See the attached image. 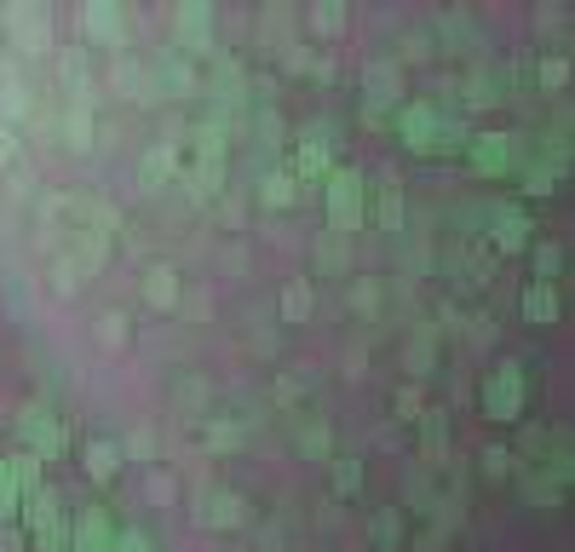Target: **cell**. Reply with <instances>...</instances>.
I'll use <instances>...</instances> for the list:
<instances>
[{
    "instance_id": "6da1fadb",
    "label": "cell",
    "mask_w": 575,
    "mask_h": 552,
    "mask_svg": "<svg viewBox=\"0 0 575 552\" xmlns=\"http://www.w3.org/2000/svg\"><path fill=\"white\" fill-rule=\"evenodd\" d=\"M322 201H328V231L334 236H352L363 231V219H368V179L363 168H334L322 179Z\"/></svg>"
},
{
    "instance_id": "7a4b0ae2",
    "label": "cell",
    "mask_w": 575,
    "mask_h": 552,
    "mask_svg": "<svg viewBox=\"0 0 575 552\" xmlns=\"http://www.w3.org/2000/svg\"><path fill=\"white\" fill-rule=\"evenodd\" d=\"M17 438H24V449H29L40 466H47V461H58L70 449V426L58 420L52 403L29 397V403H17Z\"/></svg>"
},
{
    "instance_id": "3957f363",
    "label": "cell",
    "mask_w": 575,
    "mask_h": 552,
    "mask_svg": "<svg viewBox=\"0 0 575 552\" xmlns=\"http://www.w3.org/2000/svg\"><path fill=\"white\" fill-rule=\"evenodd\" d=\"M484 415L496 420V426L524 420V363L518 357H501L484 375Z\"/></svg>"
},
{
    "instance_id": "277c9868",
    "label": "cell",
    "mask_w": 575,
    "mask_h": 552,
    "mask_svg": "<svg viewBox=\"0 0 575 552\" xmlns=\"http://www.w3.org/2000/svg\"><path fill=\"white\" fill-rule=\"evenodd\" d=\"M173 52H191V58L219 52V24H213L208 0H184V7H173Z\"/></svg>"
},
{
    "instance_id": "5b68a950",
    "label": "cell",
    "mask_w": 575,
    "mask_h": 552,
    "mask_svg": "<svg viewBox=\"0 0 575 552\" xmlns=\"http://www.w3.org/2000/svg\"><path fill=\"white\" fill-rule=\"evenodd\" d=\"M0 24H7V40L24 58H47L52 52V12L47 7H0Z\"/></svg>"
},
{
    "instance_id": "8992f818",
    "label": "cell",
    "mask_w": 575,
    "mask_h": 552,
    "mask_svg": "<svg viewBox=\"0 0 575 552\" xmlns=\"http://www.w3.org/2000/svg\"><path fill=\"white\" fill-rule=\"evenodd\" d=\"M363 93H368V105H363V121L368 127H380L386 121V105H403V64L397 58H368L363 64Z\"/></svg>"
},
{
    "instance_id": "52a82bcc",
    "label": "cell",
    "mask_w": 575,
    "mask_h": 552,
    "mask_svg": "<svg viewBox=\"0 0 575 552\" xmlns=\"http://www.w3.org/2000/svg\"><path fill=\"white\" fill-rule=\"evenodd\" d=\"M438 127H443V110L431 105V98H408V105H397V138H403V150L438 156Z\"/></svg>"
},
{
    "instance_id": "ba28073f",
    "label": "cell",
    "mask_w": 575,
    "mask_h": 552,
    "mask_svg": "<svg viewBox=\"0 0 575 552\" xmlns=\"http://www.w3.org/2000/svg\"><path fill=\"white\" fill-rule=\"evenodd\" d=\"M191 506H196V524L201 529H242V524H248V501H242L236 489L196 483L191 489Z\"/></svg>"
},
{
    "instance_id": "9c48e42d",
    "label": "cell",
    "mask_w": 575,
    "mask_h": 552,
    "mask_svg": "<svg viewBox=\"0 0 575 552\" xmlns=\"http://www.w3.org/2000/svg\"><path fill=\"white\" fill-rule=\"evenodd\" d=\"M466 161H472V173L478 179H506L512 173V161H518V138L512 133H472L466 138Z\"/></svg>"
},
{
    "instance_id": "30bf717a",
    "label": "cell",
    "mask_w": 575,
    "mask_h": 552,
    "mask_svg": "<svg viewBox=\"0 0 575 552\" xmlns=\"http://www.w3.org/2000/svg\"><path fill=\"white\" fill-rule=\"evenodd\" d=\"M81 35H87L93 47L115 52V47H127L133 17H127V7H115V0H93V7H81Z\"/></svg>"
},
{
    "instance_id": "8fae6325",
    "label": "cell",
    "mask_w": 575,
    "mask_h": 552,
    "mask_svg": "<svg viewBox=\"0 0 575 552\" xmlns=\"http://www.w3.org/2000/svg\"><path fill=\"white\" fill-rule=\"evenodd\" d=\"M489 242H496V254H524L529 242H536V219H529L518 201H496V208H489Z\"/></svg>"
},
{
    "instance_id": "7c38bea8",
    "label": "cell",
    "mask_w": 575,
    "mask_h": 552,
    "mask_svg": "<svg viewBox=\"0 0 575 552\" xmlns=\"http://www.w3.org/2000/svg\"><path fill=\"white\" fill-rule=\"evenodd\" d=\"M115 518H110V506H81L75 524H70V552H110L115 547Z\"/></svg>"
},
{
    "instance_id": "4fadbf2b",
    "label": "cell",
    "mask_w": 575,
    "mask_h": 552,
    "mask_svg": "<svg viewBox=\"0 0 575 552\" xmlns=\"http://www.w3.org/2000/svg\"><path fill=\"white\" fill-rule=\"evenodd\" d=\"M179 168H184V161H179V145H173V138H161V145H150V150L138 156V191L161 196V191H168V184L179 179Z\"/></svg>"
},
{
    "instance_id": "5bb4252c",
    "label": "cell",
    "mask_w": 575,
    "mask_h": 552,
    "mask_svg": "<svg viewBox=\"0 0 575 552\" xmlns=\"http://www.w3.org/2000/svg\"><path fill=\"white\" fill-rule=\"evenodd\" d=\"M288 173H294V179H328V173H334V145H328V127L294 138V168H288Z\"/></svg>"
},
{
    "instance_id": "9a60e30c",
    "label": "cell",
    "mask_w": 575,
    "mask_h": 552,
    "mask_svg": "<svg viewBox=\"0 0 575 552\" xmlns=\"http://www.w3.org/2000/svg\"><path fill=\"white\" fill-rule=\"evenodd\" d=\"M64 236H70V248H64V254H70L87 277H98V271L110 265V242H115V236H105L98 224H75V231H64Z\"/></svg>"
},
{
    "instance_id": "2e32d148",
    "label": "cell",
    "mask_w": 575,
    "mask_h": 552,
    "mask_svg": "<svg viewBox=\"0 0 575 552\" xmlns=\"http://www.w3.org/2000/svg\"><path fill=\"white\" fill-rule=\"evenodd\" d=\"M242 443H248V432H242L236 415H224V408L201 415V449H208V455H236Z\"/></svg>"
},
{
    "instance_id": "e0dca14e",
    "label": "cell",
    "mask_w": 575,
    "mask_h": 552,
    "mask_svg": "<svg viewBox=\"0 0 575 552\" xmlns=\"http://www.w3.org/2000/svg\"><path fill=\"white\" fill-rule=\"evenodd\" d=\"M184 299V282H179V271L173 265H144V305H150V311H173V305Z\"/></svg>"
},
{
    "instance_id": "ac0fdd59",
    "label": "cell",
    "mask_w": 575,
    "mask_h": 552,
    "mask_svg": "<svg viewBox=\"0 0 575 552\" xmlns=\"http://www.w3.org/2000/svg\"><path fill=\"white\" fill-rule=\"evenodd\" d=\"M81 466H87V478H93V483H115L127 461H121V443H110V438H87V443H81Z\"/></svg>"
},
{
    "instance_id": "d6986e66",
    "label": "cell",
    "mask_w": 575,
    "mask_h": 552,
    "mask_svg": "<svg viewBox=\"0 0 575 552\" xmlns=\"http://www.w3.org/2000/svg\"><path fill=\"white\" fill-rule=\"evenodd\" d=\"M17 518H24V529L35 536V529H47V524H58V518H64V495H58L52 483H40L35 495H24V501H17Z\"/></svg>"
},
{
    "instance_id": "ffe728a7",
    "label": "cell",
    "mask_w": 575,
    "mask_h": 552,
    "mask_svg": "<svg viewBox=\"0 0 575 552\" xmlns=\"http://www.w3.org/2000/svg\"><path fill=\"white\" fill-rule=\"evenodd\" d=\"M294 449L305 461H334V432L317 415H294Z\"/></svg>"
},
{
    "instance_id": "44dd1931",
    "label": "cell",
    "mask_w": 575,
    "mask_h": 552,
    "mask_svg": "<svg viewBox=\"0 0 575 552\" xmlns=\"http://www.w3.org/2000/svg\"><path fill=\"white\" fill-rule=\"evenodd\" d=\"M512 483H518V495H524L529 506H564V495H570V489L552 483L541 466H518V473H512Z\"/></svg>"
},
{
    "instance_id": "7402d4cb",
    "label": "cell",
    "mask_w": 575,
    "mask_h": 552,
    "mask_svg": "<svg viewBox=\"0 0 575 552\" xmlns=\"http://www.w3.org/2000/svg\"><path fill=\"white\" fill-rule=\"evenodd\" d=\"M368 541H375L380 552H403V541H408L403 506H380V513H368Z\"/></svg>"
},
{
    "instance_id": "603a6c76",
    "label": "cell",
    "mask_w": 575,
    "mask_h": 552,
    "mask_svg": "<svg viewBox=\"0 0 575 552\" xmlns=\"http://www.w3.org/2000/svg\"><path fill=\"white\" fill-rule=\"evenodd\" d=\"M58 70H64V87H70V105H93V70H87V52L70 47V52H58Z\"/></svg>"
},
{
    "instance_id": "cb8c5ba5",
    "label": "cell",
    "mask_w": 575,
    "mask_h": 552,
    "mask_svg": "<svg viewBox=\"0 0 575 552\" xmlns=\"http://www.w3.org/2000/svg\"><path fill=\"white\" fill-rule=\"evenodd\" d=\"M512 168H518V184H524V196H552L564 184V173L552 168V161H541V156H518L512 161Z\"/></svg>"
},
{
    "instance_id": "d4e9b609",
    "label": "cell",
    "mask_w": 575,
    "mask_h": 552,
    "mask_svg": "<svg viewBox=\"0 0 575 552\" xmlns=\"http://www.w3.org/2000/svg\"><path fill=\"white\" fill-rule=\"evenodd\" d=\"M518 305H524V317L536 322V329H547V322H559V311H564V305H559V289H552V282H529Z\"/></svg>"
},
{
    "instance_id": "484cf974",
    "label": "cell",
    "mask_w": 575,
    "mask_h": 552,
    "mask_svg": "<svg viewBox=\"0 0 575 552\" xmlns=\"http://www.w3.org/2000/svg\"><path fill=\"white\" fill-rule=\"evenodd\" d=\"M29 110H35L29 87L7 70V75H0V121H7V127H17V121H29Z\"/></svg>"
},
{
    "instance_id": "4316f807",
    "label": "cell",
    "mask_w": 575,
    "mask_h": 552,
    "mask_svg": "<svg viewBox=\"0 0 575 552\" xmlns=\"http://www.w3.org/2000/svg\"><path fill=\"white\" fill-rule=\"evenodd\" d=\"M529 259H536V282H552V289H559V282L570 277V248L564 242H536Z\"/></svg>"
},
{
    "instance_id": "83f0119b",
    "label": "cell",
    "mask_w": 575,
    "mask_h": 552,
    "mask_svg": "<svg viewBox=\"0 0 575 552\" xmlns=\"http://www.w3.org/2000/svg\"><path fill=\"white\" fill-rule=\"evenodd\" d=\"M156 75H161V81H168V87H173L179 98H196V93H201V81H196V70H191V64H184V58H179L173 47H168V52H156Z\"/></svg>"
},
{
    "instance_id": "f1b7e54d",
    "label": "cell",
    "mask_w": 575,
    "mask_h": 552,
    "mask_svg": "<svg viewBox=\"0 0 575 552\" xmlns=\"http://www.w3.org/2000/svg\"><path fill=\"white\" fill-rule=\"evenodd\" d=\"M259 201H265V208H294V201H299V179L288 168L259 173Z\"/></svg>"
},
{
    "instance_id": "f546056e",
    "label": "cell",
    "mask_w": 575,
    "mask_h": 552,
    "mask_svg": "<svg viewBox=\"0 0 575 552\" xmlns=\"http://www.w3.org/2000/svg\"><path fill=\"white\" fill-rule=\"evenodd\" d=\"M328 489H334L340 501H357L363 495V461L357 455H334L328 461Z\"/></svg>"
},
{
    "instance_id": "4dcf8cb0",
    "label": "cell",
    "mask_w": 575,
    "mask_h": 552,
    "mask_svg": "<svg viewBox=\"0 0 575 552\" xmlns=\"http://www.w3.org/2000/svg\"><path fill=\"white\" fill-rule=\"evenodd\" d=\"M461 93H466V110H496L501 105V81L489 75V70H472L461 81Z\"/></svg>"
},
{
    "instance_id": "1f68e13d",
    "label": "cell",
    "mask_w": 575,
    "mask_h": 552,
    "mask_svg": "<svg viewBox=\"0 0 575 552\" xmlns=\"http://www.w3.org/2000/svg\"><path fill=\"white\" fill-rule=\"evenodd\" d=\"M191 138H196V161H201V168H224V127H219V121H196Z\"/></svg>"
},
{
    "instance_id": "d6a6232c",
    "label": "cell",
    "mask_w": 575,
    "mask_h": 552,
    "mask_svg": "<svg viewBox=\"0 0 575 552\" xmlns=\"http://www.w3.org/2000/svg\"><path fill=\"white\" fill-rule=\"evenodd\" d=\"M352 271V254H345V236H317V277H345Z\"/></svg>"
},
{
    "instance_id": "836d02e7",
    "label": "cell",
    "mask_w": 575,
    "mask_h": 552,
    "mask_svg": "<svg viewBox=\"0 0 575 552\" xmlns=\"http://www.w3.org/2000/svg\"><path fill=\"white\" fill-rule=\"evenodd\" d=\"M93 340L105 345V352H121V345L133 340V322H127V311H98V322H93Z\"/></svg>"
},
{
    "instance_id": "e575fe53",
    "label": "cell",
    "mask_w": 575,
    "mask_h": 552,
    "mask_svg": "<svg viewBox=\"0 0 575 552\" xmlns=\"http://www.w3.org/2000/svg\"><path fill=\"white\" fill-rule=\"evenodd\" d=\"M121 461H138V466H156L161 461V438L150 426H133L127 438H121Z\"/></svg>"
},
{
    "instance_id": "d590c367",
    "label": "cell",
    "mask_w": 575,
    "mask_h": 552,
    "mask_svg": "<svg viewBox=\"0 0 575 552\" xmlns=\"http://www.w3.org/2000/svg\"><path fill=\"white\" fill-rule=\"evenodd\" d=\"M317 311V289L311 282H288L282 289V322H311Z\"/></svg>"
},
{
    "instance_id": "8d00e7d4",
    "label": "cell",
    "mask_w": 575,
    "mask_h": 552,
    "mask_svg": "<svg viewBox=\"0 0 575 552\" xmlns=\"http://www.w3.org/2000/svg\"><path fill=\"white\" fill-rule=\"evenodd\" d=\"M541 473L552 478V483H564L570 489V478H575V461H570V432H552L547 438V466Z\"/></svg>"
},
{
    "instance_id": "74e56055",
    "label": "cell",
    "mask_w": 575,
    "mask_h": 552,
    "mask_svg": "<svg viewBox=\"0 0 575 552\" xmlns=\"http://www.w3.org/2000/svg\"><path fill=\"white\" fill-rule=\"evenodd\" d=\"M7 473L17 483V495H35L40 483H47V473H40V461L29 455V449H17V455H7Z\"/></svg>"
},
{
    "instance_id": "f35d334b",
    "label": "cell",
    "mask_w": 575,
    "mask_h": 552,
    "mask_svg": "<svg viewBox=\"0 0 575 552\" xmlns=\"http://www.w3.org/2000/svg\"><path fill=\"white\" fill-rule=\"evenodd\" d=\"M47 282H52V294L58 299H70L81 282H87V271H81V265L70 259V254H52V265H47Z\"/></svg>"
},
{
    "instance_id": "ab89813d",
    "label": "cell",
    "mask_w": 575,
    "mask_h": 552,
    "mask_svg": "<svg viewBox=\"0 0 575 552\" xmlns=\"http://www.w3.org/2000/svg\"><path fill=\"white\" fill-rule=\"evenodd\" d=\"M64 145L70 150L93 145V105H64Z\"/></svg>"
},
{
    "instance_id": "60d3db41",
    "label": "cell",
    "mask_w": 575,
    "mask_h": 552,
    "mask_svg": "<svg viewBox=\"0 0 575 552\" xmlns=\"http://www.w3.org/2000/svg\"><path fill=\"white\" fill-rule=\"evenodd\" d=\"M478 466H484V478H489V483H506L512 473H518V455H512L506 443H489L484 455H478Z\"/></svg>"
},
{
    "instance_id": "b9f144b4",
    "label": "cell",
    "mask_w": 575,
    "mask_h": 552,
    "mask_svg": "<svg viewBox=\"0 0 575 552\" xmlns=\"http://www.w3.org/2000/svg\"><path fill=\"white\" fill-rule=\"evenodd\" d=\"M547 161H552L559 173H570V115H559V121L547 127Z\"/></svg>"
},
{
    "instance_id": "7bdbcfd3",
    "label": "cell",
    "mask_w": 575,
    "mask_h": 552,
    "mask_svg": "<svg viewBox=\"0 0 575 552\" xmlns=\"http://www.w3.org/2000/svg\"><path fill=\"white\" fill-rule=\"evenodd\" d=\"M466 138H472V127L461 115H443V127H438V156H466Z\"/></svg>"
},
{
    "instance_id": "ee69618b",
    "label": "cell",
    "mask_w": 575,
    "mask_h": 552,
    "mask_svg": "<svg viewBox=\"0 0 575 552\" xmlns=\"http://www.w3.org/2000/svg\"><path fill=\"white\" fill-rule=\"evenodd\" d=\"M345 24H352V12H345L340 0H322V7H311V29H317V35H340Z\"/></svg>"
},
{
    "instance_id": "f6af8a7d",
    "label": "cell",
    "mask_w": 575,
    "mask_h": 552,
    "mask_svg": "<svg viewBox=\"0 0 575 552\" xmlns=\"http://www.w3.org/2000/svg\"><path fill=\"white\" fill-rule=\"evenodd\" d=\"M29 547H35V552H70V518H58V524H47V529H35Z\"/></svg>"
},
{
    "instance_id": "bcb514c9",
    "label": "cell",
    "mask_w": 575,
    "mask_h": 552,
    "mask_svg": "<svg viewBox=\"0 0 575 552\" xmlns=\"http://www.w3.org/2000/svg\"><path fill=\"white\" fill-rule=\"evenodd\" d=\"M403 219H408V201H403V191L386 184V191H380V224H386V231H403Z\"/></svg>"
},
{
    "instance_id": "7dc6e473",
    "label": "cell",
    "mask_w": 575,
    "mask_h": 552,
    "mask_svg": "<svg viewBox=\"0 0 575 552\" xmlns=\"http://www.w3.org/2000/svg\"><path fill=\"white\" fill-rule=\"evenodd\" d=\"M110 552H156V541L144 536L138 524H121V529H115V547H110Z\"/></svg>"
},
{
    "instance_id": "c3c4849f",
    "label": "cell",
    "mask_w": 575,
    "mask_h": 552,
    "mask_svg": "<svg viewBox=\"0 0 575 552\" xmlns=\"http://www.w3.org/2000/svg\"><path fill=\"white\" fill-rule=\"evenodd\" d=\"M17 501H24V495H17V483H12V473H7V461H0V524H12V518H17Z\"/></svg>"
},
{
    "instance_id": "681fc988",
    "label": "cell",
    "mask_w": 575,
    "mask_h": 552,
    "mask_svg": "<svg viewBox=\"0 0 575 552\" xmlns=\"http://www.w3.org/2000/svg\"><path fill=\"white\" fill-rule=\"evenodd\" d=\"M144 489H150V501H156V506H173V495H179V483L161 473V466H150V483H144Z\"/></svg>"
},
{
    "instance_id": "f907efd6",
    "label": "cell",
    "mask_w": 575,
    "mask_h": 552,
    "mask_svg": "<svg viewBox=\"0 0 575 552\" xmlns=\"http://www.w3.org/2000/svg\"><path fill=\"white\" fill-rule=\"evenodd\" d=\"M352 305H363V311H380V282H375V277H357V282H352Z\"/></svg>"
},
{
    "instance_id": "816d5d0a",
    "label": "cell",
    "mask_w": 575,
    "mask_h": 552,
    "mask_svg": "<svg viewBox=\"0 0 575 552\" xmlns=\"http://www.w3.org/2000/svg\"><path fill=\"white\" fill-rule=\"evenodd\" d=\"M536 81H547V87H564V81H570V58L559 52V58H547V64H536Z\"/></svg>"
},
{
    "instance_id": "f5cc1de1",
    "label": "cell",
    "mask_w": 575,
    "mask_h": 552,
    "mask_svg": "<svg viewBox=\"0 0 575 552\" xmlns=\"http://www.w3.org/2000/svg\"><path fill=\"white\" fill-rule=\"evenodd\" d=\"M17 127H7V121H0V168H17Z\"/></svg>"
},
{
    "instance_id": "db71d44e",
    "label": "cell",
    "mask_w": 575,
    "mask_h": 552,
    "mask_svg": "<svg viewBox=\"0 0 575 552\" xmlns=\"http://www.w3.org/2000/svg\"><path fill=\"white\" fill-rule=\"evenodd\" d=\"M282 64L294 70V75H305V70H311V52H305L299 40H288V47H282Z\"/></svg>"
},
{
    "instance_id": "11a10c76",
    "label": "cell",
    "mask_w": 575,
    "mask_h": 552,
    "mask_svg": "<svg viewBox=\"0 0 575 552\" xmlns=\"http://www.w3.org/2000/svg\"><path fill=\"white\" fill-rule=\"evenodd\" d=\"M259 138H271V145H282V138H288V127H282V115H277V110H265V115H259Z\"/></svg>"
},
{
    "instance_id": "9f6ffc18",
    "label": "cell",
    "mask_w": 575,
    "mask_h": 552,
    "mask_svg": "<svg viewBox=\"0 0 575 552\" xmlns=\"http://www.w3.org/2000/svg\"><path fill=\"white\" fill-rule=\"evenodd\" d=\"M299 392H305V380H299V368H294V375H282V380H277V403H294Z\"/></svg>"
},
{
    "instance_id": "6f0895ef",
    "label": "cell",
    "mask_w": 575,
    "mask_h": 552,
    "mask_svg": "<svg viewBox=\"0 0 575 552\" xmlns=\"http://www.w3.org/2000/svg\"><path fill=\"white\" fill-rule=\"evenodd\" d=\"M564 17H570L564 7H547V12H536V35H541V29H564Z\"/></svg>"
},
{
    "instance_id": "680465c9",
    "label": "cell",
    "mask_w": 575,
    "mask_h": 552,
    "mask_svg": "<svg viewBox=\"0 0 575 552\" xmlns=\"http://www.w3.org/2000/svg\"><path fill=\"white\" fill-rule=\"evenodd\" d=\"M397 415H426V408H420V392H397Z\"/></svg>"
},
{
    "instance_id": "91938a15",
    "label": "cell",
    "mask_w": 575,
    "mask_h": 552,
    "mask_svg": "<svg viewBox=\"0 0 575 552\" xmlns=\"http://www.w3.org/2000/svg\"><path fill=\"white\" fill-rule=\"evenodd\" d=\"M0 40H7V24H0Z\"/></svg>"
}]
</instances>
